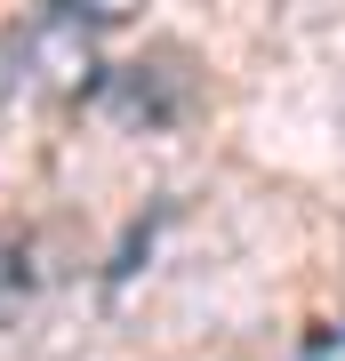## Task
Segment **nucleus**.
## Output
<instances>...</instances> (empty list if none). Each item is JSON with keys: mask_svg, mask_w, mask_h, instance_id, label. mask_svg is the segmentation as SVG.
I'll use <instances>...</instances> for the list:
<instances>
[{"mask_svg": "<svg viewBox=\"0 0 345 361\" xmlns=\"http://www.w3.org/2000/svg\"><path fill=\"white\" fill-rule=\"evenodd\" d=\"M305 361H345V322H337V329H321L313 345H305Z\"/></svg>", "mask_w": 345, "mask_h": 361, "instance_id": "obj_6", "label": "nucleus"}, {"mask_svg": "<svg viewBox=\"0 0 345 361\" xmlns=\"http://www.w3.org/2000/svg\"><path fill=\"white\" fill-rule=\"evenodd\" d=\"M56 8H64V16H80V25L97 32V25H128L145 0H56Z\"/></svg>", "mask_w": 345, "mask_h": 361, "instance_id": "obj_4", "label": "nucleus"}, {"mask_svg": "<svg viewBox=\"0 0 345 361\" xmlns=\"http://www.w3.org/2000/svg\"><path fill=\"white\" fill-rule=\"evenodd\" d=\"M89 97H97L104 121H121V129H145V137H153V129H177V121L201 113V73H193L185 49H153V56H137V65L97 73Z\"/></svg>", "mask_w": 345, "mask_h": 361, "instance_id": "obj_1", "label": "nucleus"}, {"mask_svg": "<svg viewBox=\"0 0 345 361\" xmlns=\"http://www.w3.org/2000/svg\"><path fill=\"white\" fill-rule=\"evenodd\" d=\"M145 249H153V217H145V225H137V233L121 241V257H113V289L128 281V273H137V257H145Z\"/></svg>", "mask_w": 345, "mask_h": 361, "instance_id": "obj_5", "label": "nucleus"}, {"mask_svg": "<svg viewBox=\"0 0 345 361\" xmlns=\"http://www.w3.org/2000/svg\"><path fill=\"white\" fill-rule=\"evenodd\" d=\"M25 305H32V257L16 241H0V322H16Z\"/></svg>", "mask_w": 345, "mask_h": 361, "instance_id": "obj_3", "label": "nucleus"}, {"mask_svg": "<svg viewBox=\"0 0 345 361\" xmlns=\"http://www.w3.org/2000/svg\"><path fill=\"white\" fill-rule=\"evenodd\" d=\"M97 40L80 16H64L56 0L49 8H32L25 25L8 32V80L16 89H40V97H89V80H97Z\"/></svg>", "mask_w": 345, "mask_h": 361, "instance_id": "obj_2", "label": "nucleus"}]
</instances>
